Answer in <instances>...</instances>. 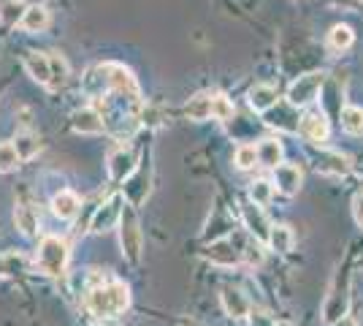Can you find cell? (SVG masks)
Instances as JSON below:
<instances>
[{"mask_svg": "<svg viewBox=\"0 0 363 326\" xmlns=\"http://www.w3.org/2000/svg\"><path fill=\"white\" fill-rule=\"evenodd\" d=\"M25 68H28V74H30L38 85H46V87H49V82H52V63H49V55H44V52H28V55H25Z\"/></svg>", "mask_w": 363, "mask_h": 326, "instance_id": "13", "label": "cell"}, {"mask_svg": "<svg viewBox=\"0 0 363 326\" xmlns=\"http://www.w3.org/2000/svg\"><path fill=\"white\" fill-rule=\"evenodd\" d=\"M122 204H125L122 202V196H111L108 202L101 204V207L95 210V217H92V232L95 234L108 232V229L122 217V210H125Z\"/></svg>", "mask_w": 363, "mask_h": 326, "instance_id": "6", "label": "cell"}, {"mask_svg": "<svg viewBox=\"0 0 363 326\" xmlns=\"http://www.w3.org/2000/svg\"><path fill=\"white\" fill-rule=\"evenodd\" d=\"M79 210H82V199L76 196L74 190H60V193L52 199V212H55L57 217H62V220L76 217Z\"/></svg>", "mask_w": 363, "mask_h": 326, "instance_id": "16", "label": "cell"}, {"mask_svg": "<svg viewBox=\"0 0 363 326\" xmlns=\"http://www.w3.org/2000/svg\"><path fill=\"white\" fill-rule=\"evenodd\" d=\"M301 183H303L301 169L293 166V163H279V166L274 169V185H277V190H279L282 196H296V193L301 190Z\"/></svg>", "mask_w": 363, "mask_h": 326, "instance_id": "9", "label": "cell"}, {"mask_svg": "<svg viewBox=\"0 0 363 326\" xmlns=\"http://www.w3.org/2000/svg\"><path fill=\"white\" fill-rule=\"evenodd\" d=\"M323 85H325V74L323 71H312V74H303V77H298L293 85H290L288 90V104H293L296 109L301 107H309L315 98H318V93L323 90Z\"/></svg>", "mask_w": 363, "mask_h": 326, "instance_id": "4", "label": "cell"}, {"mask_svg": "<svg viewBox=\"0 0 363 326\" xmlns=\"http://www.w3.org/2000/svg\"><path fill=\"white\" fill-rule=\"evenodd\" d=\"M242 259L250 266L263 264V250H260V239H250L247 245L242 248Z\"/></svg>", "mask_w": 363, "mask_h": 326, "instance_id": "31", "label": "cell"}, {"mask_svg": "<svg viewBox=\"0 0 363 326\" xmlns=\"http://www.w3.org/2000/svg\"><path fill=\"white\" fill-rule=\"evenodd\" d=\"M272 196H274V185L269 183V180H255L252 183V188H250V199L255 204H269L272 202Z\"/></svg>", "mask_w": 363, "mask_h": 326, "instance_id": "28", "label": "cell"}, {"mask_svg": "<svg viewBox=\"0 0 363 326\" xmlns=\"http://www.w3.org/2000/svg\"><path fill=\"white\" fill-rule=\"evenodd\" d=\"M104 77H106V87L114 95H128V98H138L136 77L130 74V68H125L120 63H106L101 65Z\"/></svg>", "mask_w": 363, "mask_h": 326, "instance_id": "5", "label": "cell"}, {"mask_svg": "<svg viewBox=\"0 0 363 326\" xmlns=\"http://www.w3.org/2000/svg\"><path fill=\"white\" fill-rule=\"evenodd\" d=\"M49 63H52V82H49V90H60L62 85L68 82V63L62 55L52 52L49 55Z\"/></svg>", "mask_w": 363, "mask_h": 326, "instance_id": "23", "label": "cell"}, {"mask_svg": "<svg viewBox=\"0 0 363 326\" xmlns=\"http://www.w3.org/2000/svg\"><path fill=\"white\" fill-rule=\"evenodd\" d=\"M266 242H269L277 253H288V250L293 248V232H290L288 226H272Z\"/></svg>", "mask_w": 363, "mask_h": 326, "instance_id": "25", "label": "cell"}, {"mask_svg": "<svg viewBox=\"0 0 363 326\" xmlns=\"http://www.w3.org/2000/svg\"><path fill=\"white\" fill-rule=\"evenodd\" d=\"M68 242L60 239V237H44L41 245H38V253H35V264L44 275H62L65 266H68Z\"/></svg>", "mask_w": 363, "mask_h": 326, "instance_id": "2", "label": "cell"}, {"mask_svg": "<svg viewBox=\"0 0 363 326\" xmlns=\"http://www.w3.org/2000/svg\"><path fill=\"white\" fill-rule=\"evenodd\" d=\"M120 245H122V256H125L130 264H138V261H141V248H144V239H141L138 217H136V212H133V210H122Z\"/></svg>", "mask_w": 363, "mask_h": 326, "instance_id": "3", "label": "cell"}, {"mask_svg": "<svg viewBox=\"0 0 363 326\" xmlns=\"http://www.w3.org/2000/svg\"><path fill=\"white\" fill-rule=\"evenodd\" d=\"M223 308L230 318H244V315H250V299L239 291V288H223Z\"/></svg>", "mask_w": 363, "mask_h": 326, "instance_id": "15", "label": "cell"}, {"mask_svg": "<svg viewBox=\"0 0 363 326\" xmlns=\"http://www.w3.org/2000/svg\"><path fill=\"white\" fill-rule=\"evenodd\" d=\"M250 107L255 112H269V109L277 107V90L272 85H255L250 90Z\"/></svg>", "mask_w": 363, "mask_h": 326, "instance_id": "20", "label": "cell"}, {"mask_svg": "<svg viewBox=\"0 0 363 326\" xmlns=\"http://www.w3.org/2000/svg\"><path fill=\"white\" fill-rule=\"evenodd\" d=\"M14 150H16V156H19V161H28V158H33L41 150V141H38V136L30 134V131H22V134H16Z\"/></svg>", "mask_w": 363, "mask_h": 326, "instance_id": "22", "label": "cell"}, {"mask_svg": "<svg viewBox=\"0 0 363 326\" xmlns=\"http://www.w3.org/2000/svg\"><path fill=\"white\" fill-rule=\"evenodd\" d=\"M212 117L214 120H230L233 117V104L225 95H212Z\"/></svg>", "mask_w": 363, "mask_h": 326, "instance_id": "30", "label": "cell"}, {"mask_svg": "<svg viewBox=\"0 0 363 326\" xmlns=\"http://www.w3.org/2000/svg\"><path fill=\"white\" fill-rule=\"evenodd\" d=\"M14 220L16 229L25 237H35V232H38V212L33 210V204H16Z\"/></svg>", "mask_w": 363, "mask_h": 326, "instance_id": "19", "label": "cell"}, {"mask_svg": "<svg viewBox=\"0 0 363 326\" xmlns=\"http://www.w3.org/2000/svg\"><path fill=\"white\" fill-rule=\"evenodd\" d=\"M331 326H358V324H355L352 318H339V321H333Z\"/></svg>", "mask_w": 363, "mask_h": 326, "instance_id": "34", "label": "cell"}, {"mask_svg": "<svg viewBox=\"0 0 363 326\" xmlns=\"http://www.w3.org/2000/svg\"><path fill=\"white\" fill-rule=\"evenodd\" d=\"M128 305H130V288L120 280L98 283L87 291V310L95 318H114L128 310Z\"/></svg>", "mask_w": 363, "mask_h": 326, "instance_id": "1", "label": "cell"}, {"mask_svg": "<svg viewBox=\"0 0 363 326\" xmlns=\"http://www.w3.org/2000/svg\"><path fill=\"white\" fill-rule=\"evenodd\" d=\"M71 128L76 134H84V136H92V134H101L106 123H104V114L98 109L84 107V109H76L71 114Z\"/></svg>", "mask_w": 363, "mask_h": 326, "instance_id": "7", "label": "cell"}, {"mask_svg": "<svg viewBox=\"0 0 363 326\" xmlns=\"http://www.w3.org/2000/svg\"><path fill=\"white\" fill-rule=\"evenodd\" d=\"M298 128H301L303 136L309 141H315V144H323V141L328 139V117H325L323 112H309V114H303Z\"/></svg>", "mask_w": 363, "mask_h": 326, "instance_id": "12", "label": "cell"}, {"mask_svg": "<svg viewBox=\"0 0 363 326\" xmlns=\"http://www.w3.org/2000/svg\"><path fill=\"white\" fill-rule=\"evenodd\" d=\"M247 318H250V326H277L274 324V318L266 310H250Z\"/></svg>", "mask_w": 363, "mask_h": 326, "instance_id": "32", "label": "cell"}, {"mask_svg": "<svg viewBox=\"0 0 363 326\" xmlns=\"http://www.w3.org/2000/svg\"><path fill=\"white\" fill-rule=\"evenodd\" d=\"M257 163L266 169H277L282 163V144L277 139H263L257 144Z\"/></svg>", "mask_w": 363, "mask_h": 326, "instance_id": "18", "label": "cell"}, {"mask_svg": "<svg viewBox=\"0 0 363 326\" xmlns=\"http://www.w3.org/2000/svg\"><path fill=\"white\" fill-rule=\"evenodd\" d=\"M242 215H244V223H247V232L252 234L255 239H260V242H266V239H269V232H272V226H269V220H266V215H263L260 204L244 202Z\"/></svg>", "mask_w": 363, "mask_h": 326, "instance_id": "10", "label": "cell"}, {"mask_svg": "<svg viewBox=\"0 0 363 326\" xmlns=\"http://www.w3.org/2000/svg\"><path fill=\"white\" fill-rule=\"evenodd\" d=\"M136 171V156L130 153V150H114L111 156H108V177L114 180V183H122V180H128L130 174Z\"/></svg>", "mask_w": 363, "mask_h": 326, "instance_id": "11", "label": "cell"}, {"mask_svg": "<svg viewBox=\"0 0 363 326\" xmlns=\"http://www.w3.org/2000/svg\"><path fill=\"white\" fill-rule=\"evenodd\" d=\"M16 25L28 33L46 31V28H49V9H46V6H30V9L22 11V16H19Z\"/></svg>", "mask_w": 363, "mask_h": 326, "instance_id": "14", "label": "cell"}, {"mask_svg": "<svg viewBox=\"0 0 363 326\" xmlns=\"http://www.w3.org/2000/svg\"><path fill=\"white\" fill-rule=\"evenodd\" d=\"M342 128L352 134V136H361L363 134V109L361 107H345L342 109Z\"/></svg>", "mask_w": 363, "mask_h": 326, "instance_id": "24", "label": "cell"}, {"mask_svg": "<svg viewBox=\"0 0 363 326\" xmlns=\"http://www.w3.org/2000/svg\"><path fill=\"white\" fill-rule=\"evenodd\" d=\"M352 215H355V223L363 226V190L355 196V202H352Z\"/></svg>", "mask_w": 363, "mask_h": 326, "instance_id": "33", "label": "cell"}, {"mask_svg": "<svg viewBox=\"0 0 363 326\" xmlns=\"http://www.w3.org/2000/svg\"><path fill=\"white\" fill-rule=\"evenodd\" d=\"M184 114H187L190 120H196V123L209 120V117H212V95H196V98H190Z\"/></svg>", "mask_w": 363, "mask_h": 326, "instance_id": "21", "label": "cell"}, {"mask_svg": "<svg viewBox=\"0 0 363 326\" xmlns=\"http://www.w3.org/2000/svg\"><path fill=\"white\" fill-rule=\"evenodd\" d=\"M236 166L242 171H250V169H255V166H260V163H257L255 144H242V147L236 150Z\"/></svg>", "mask_w": 363, "mask_h": 326, "instance_id": "27", "label": "cell"}, {"mask_svg": "<svg viewBox=\"0 0 363 326\" xmlns=\"http://www.w3.org/2000/svg\"><path fill=\"white\" fill-rule=\"evenodd\" d=\"M206 259L217 266H236L244 261L242 250L236 248L233 239H217V242H212V245L206 248Z\"/></svg>", "mask_w": 363, "mask_h": 326, "instance_id": "8", "label": "cell"}, {"mask_svg": "<svg viewBox=\"0 0 363 326\" xmlns=\"http://www.w3.org/2000/svg\"><path fill=\"white\" fill-rule=\"evenodd\" d=\"M352 41H355V33L350 31L347 25H336V28H331V33H328V44H331V49H336V52L350 49Z\"/></svg>", "mask_w": 363, "mask_h": 326, "instance_id": "26", "label": "cell"}, {"mask_svg": "<svg viewBox=\"0 0 363 326\" xmlns=\"http://www.w3.org/2000/svg\"><path fill=\"white\" fill-rule=\"evenodd\" d=\"M320 174H331V177H345L350 171V161L342 153H323L318 158Z\"/></svg>", "mask_w": 363, "mask_h": 326, "instance_id": "17", "label": "cell"}, {"mask_svg": "<svg viewBox=\"0 0 363 326\" xmlns=\"http://www.w3.org/2000/svg\"><path fill=\"white\" fill-rule=\"evenodd\" d=\"M16 166H19V156H16L14 144H11V141H3V144H0V174L14 171Z\"/></svg>", "mask_w": 363, "mask_h": 326, "instance_id": "29", "label": "cell"}]
</instances>
